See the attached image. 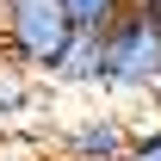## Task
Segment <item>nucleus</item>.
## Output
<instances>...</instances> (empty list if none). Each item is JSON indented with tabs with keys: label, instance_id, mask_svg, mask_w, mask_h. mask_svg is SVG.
<instances>
[{
	"label": "nucleus",
	"instance_id": "7",
	"mask_svg": "<svg viewBox=\"0 0 161 161\" xmlns=\"http://www.w3.org/2000/svg\"><path fill=\"white\" fill-rule=\"evenodd\" d=\"M130 6H155V0H130Z\"/></svg>",
	"mask_w": 161,
	"mask_h": 161
},
{
	"label": "nucleus",
	"instance_id": "1",
	"mask_svg": "<svg viewBox=\"0 0 161 161\" xmlns=\"http://www.w3.org/2000/svg\"><path fill=\"white\" fill-rule=\"evenodd\" d=\"M75 31L68 0H0V56H13L25 75H56Z\"/></svg>",
	"mask_w": 161,
	"mask_h": 161
},
{
	"label": "nucleus",
	"instance_id": "6",
	"mask_svg": "<svg viewBox=\"0 0 161 161\" xmlns=\"http://www.w3.org/2000/svg\"><path fill=\"white\" fill-rule=\"evenodd\" d=\"M124 161H161V124H149V130L136 124V136H130V149H124Z\"/></svg>",
	"mask_w": 161,
	"mask_h": 161
},
{
	"label": "nucleus",
	"instance_id": "4",
	"mask_svg": "<svg viewBox=\"0 0 161 161\" xmlns=\"http://www.w3.org/2000/svg\"><path fill=\"white\" fill-rule=\"evenodd\" d=\"M50 80H62V87H105V31L80 25L68 37V50H62V62H56Z\"/></svg>",
	"mask_w": 161,
	"mask_h": 161
},
{
	"label": "nucleus",
	"instance_id": "5",
	"mask_svg": "<svg viewBox=\"0 0 161 161\" xmlns=\"http://www.w3.org/2000/svg\"><path fill=\"white\" fill-rule=\"evenodd\" d=\"M130 0H68V13H75V25H93V31H105V25L118 19Z\"/></svg>",
	"mask_w": 161,
	"mask_h": 161
},
{
	"label": "nucleus",
	"instance_id": "2",
	"mask_svg": "<svg viewBox=\"0 0 161 161\" xmlns=\"http://www.w3.org/2000/svg\"><path fill=\"white\" fill-rule=\"evenodd\" d=\"M105 87L112 93H155L161 87V13L124 6L105 25Z\"/></svg>",
	"mask_w": 161,
	"mask_h": 161
},
{
	"label": "nucleus",
	"instance_id": "3",
	"mask_svg": "<svg viewBox=\"0 0 161 161\" xmlns=\"http://www.w3.org/2000/svg\"><path fill=\"white\" fill-rule=\"evenodd\" d=\"M136 136V124H124L118 112H68L56 124V155L62 161H124Z\"/></svg>",
	"mask_w": 161,
	"mask_h": 161
}]
</instances>
